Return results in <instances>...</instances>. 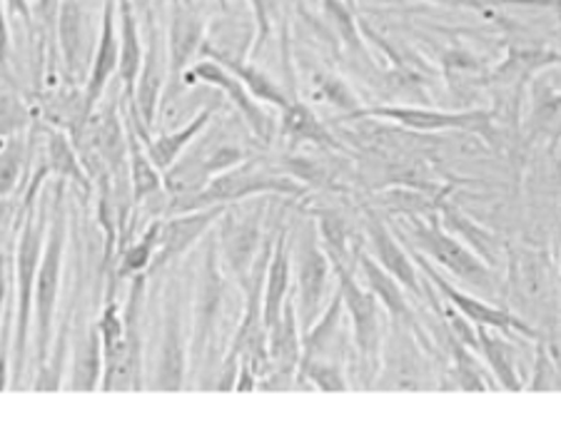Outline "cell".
<instances>
[{"mask_svg": "<svg viewBox=\"0 0 561 428\" xmlns=\"http://www.w3.org/2000/svg\"><path fill=\"white\" fill-rule=\"evenodd\" d=\"M115 3L117 33H121V68H117V80H121L123 85V100L130 103L145 56V38L140 33L138 3H135V0H115Z\"/></svg>", "mask_w": 561, "mask_h": 428, "instance_id": "cell-25", "label": "cell"}, {"mask_svg": "<svg viewBox=\"0 0 561 428\" xmlns=\"http://www.w3.org/2000/svg\"><path fill=\"white\" fill-rule=\"evenodd\" d=\"M367 242L369 257H373L387 275H392L400 285L414 297L430 294V281L422 277V271L414 262L412 252L404 250V242L389 230L382 217L369 212L367 215Z\"/></svg>", "mask_w": 561, "mask_h": 428, "instance_id": "cell-18", "label": "cell"}, {"mask_svg": "<svg viewBox=\"0 0 561 428\" xmlns=\"http://www.w3.org/2000/svg\"><path fill=\"white\" fill-rule=\"evenodd\" d=\"M70 244V215L66 207V185L56 187L48 215V232H45L43 257L35 277L33 291V351L35 367L48 357L53 336L58 329V302L62 289V271H66Z\"/></svg>", "mask_w": 561, "mask_h": 428, "instance_id": "cell-2", "label": "cell"}, {"mask_svg": "<svg viewBox=\"0 0 561 428\" xmlns=\"http://www.w3.org/2000/svg\"><path fill=\"white\" fill-rule=\"evenodd\" d=\"M215 105H207L203 107L201 113H195L183 127H175V130H165V132H142V130H135L140 135V140L145 144V152H148V158L152 160V165H156L162 175L175 165L178 160H183V154L187 152L190 144L195 142V138H201V135L210 127V123L215 120Z\"/></svg>", "mask_w": 561, "mask_h": 428, "instance_id": "cell-21", "label": "cell"}, {"mask_svg": "<svg viewBox=\"0 0 561 428\" xmlns=\"http://www.w3.org/2000/svg\"><path fill=\"white\" fill-rule=\"evenodd\" d=\"M35 162L45 170L48 180H58L60 185L76 187L85 197L93 195L95 185L83 162V154H80L76 140L60 127L43 125V150Z\"/></svg>", "mask_w": 561, "mask_h": 428, "instance_id": "cell-19", "label": "cell"}, {"mask_svg": "<svg viewBox=\"0 0 561 428\" xmlns=\"http://www.w3.org/2000/svg\"><path fill=\"white\" fill-rule=\"evenodd\" d=\"M445 8H467V11H486V8H559L561 0H430Z\"/></svg>", "mask_w": 561, "mask_h": 428, "instance_id": "cell-33", "label": "cell"}, {"mask_svg": "<svg viewBox=\"0 0 561 428\" xmlns=\"http://www.w3.org/2000/svg\"><path fill=\"white\" fill-rule=\"evenodd\" d=\"M293 252V302L297 312L300 329L307 332L317 322V316L324 312L330 302V277L332 262L324 252L317 224H305V230L297 236V242L289 240Z\"/></svg>", "mask_w": 561, "mask_h": 428, "instance_id": "cell-8", "label": "cell"}, {"mask_svg": "<svg viewBox=\"0 0 561 428\" xmlns=\"http://www.w3.org/2000/svg\"><path fill=\"white\" fill-rule=\"evenodd\" d=\"M228 309V275H225L220 257H217L215 240L207 244L201 269L195 279L193 299V326H190V367L205 363L207 354L213 351L220 324L225 322Z\"/></svg>", "mask_w": 561, "mask_h": 428, "instance_id": "cell-10", "label": "cell"}, {"mask_svg": "<svg viewBox=\"0 0 561 428\" xmlns=\"http://www.w3.org/2000/svg\"><path fill=\"white\" fill-rule=\"evenodd\" d=\"M207 35V18L193 0H173L165 33L168 48V88L162 105L180 95V80L185 70L201 58Z\"/></svg>", "mask_w": 561, "mask_h": 428, "instance_id": "cell-14", "label": "cell"}, {"mask_svg": "<svg viewBox=\"0 0 561 428\" xmlns=\"http://www.w3.org/2000/svg\"><path fill=\"white\" fill-rule=\"evenodd\" d=\"M8 15L21 18L25 25H33V3L31 0H5Z\"/></svg>", "mask_w": 561, "mask_h": 428, "instance_id": "cell-36", "label": "cell"}, {"mask_svg": "<svg viewBox=\"0 0 561 428\" xmlns=\"http://www.w3.org/2000/svg\"><path fill=\"white\" fill-rule=\"evenodd\" d=\"M31 144L33 140L25 132L0 140V197L23 195L33 165Z\"/></svg>", "mask_w": 561, "mask_h": 428, "instance_id": "cell-30", "label": "cell"}, {"mask_svg": "<svg viewBox=\"0 0 561 428\" xmlns=\"http://www.w3.org/2000/svg\"><path fill=\"white\" fill-rule=\"evenodd\" d=\"M203 56L213 58V60L220 62V66L228 68V70L232 72V76L238 78L240 83L250 90L252 97H257L262 105L277 107V111H285V107L289 105V100H293V97H289V95L285 93L283 85H279L277 80H275L273 76H270V72H267L265 68L255 66V62L248 60V58L230 56V53H225V50H213L210 43L203 45L201 58H203Z\"/></svg>", "mask_w": 561, "mask_h": 428, "instance_id": "cell-26", "label": "cell"}, {"mask_svg": "<svg viewBox=\"0 0 561 428\" xmlns=\"http://www.w3.org/2000/svg\"><path fill=\"white\" fill-rule=\"evenodd\" d=\"M158 326L150 361H145V389L183 391L190 373V334L175 291H170L162 302Z\"/></svg>", "mask_w": 561, "mask_h": 428, "instance_id": "cell-9", "label": "cell"}, {"mask_svg": "<svg viewBox=\"0 0 561 428\" xmlns=\"http://www.w3.org/2000/svg\"><path fill=\"white\" fill-rule=\"evenodd\" d=\"M11 25H8V8L5 0H0V70L11 72Z\"/></svg>", "mask_w": 561, "mask_h": 428, "instance_id": "cell-35", "label": "cell"}, {"mask_svg": "<svg viewBox=\"0 0 561 428\" xmlns=\"http://www.w3.org/2000/svg\"><path fill=\"white\" fill-rule=\"evenodd\" d=\"M128 125V182H130V197L133 209H140L150 203L152 197L165 193V175L152 165V160L145 152V144L135 127Z\"/></svg>", "mask_w": 561, "mask_h": 428, "instance_id": "cell-29", "label": "cell"}, {"mask_svg": "<svg viewBox=\"0 0 561 428\" xmlns=\"http://www.w3.org/2000/svg\"><path fill=\"white\" fill-rule=\"evenodd\" d=\"M289 294H293V252H289V230L279 224L262 279V319L267 329L283 314Z\"/></svg>", "mask_w": 561, "mask_h": 428, "instance_id": "cell-20", "label": "cell"}, {"mask_svg": "<svg viewBox=\"0 0 561 428\" xmlns=\"http://www.w3.org/2000/svg\"><path fill=\"white\" fill-rule=\"evenodd\" d=\"M33 120V107L25 103L15 80L11 78V72L0 70V140L28 132Z\"/></svg>", "mask_w": 561, "mask_h": 428, "instance_id": "cell-31", "label": "cell"}, {"mask_svg": "<svg viewBox=\"0 0 561 428\" xmlns=\"http://www.w3.org/2000/svg\"><path fill=\"white\" fill-rule=\"evenodd\" d=\"M397 236L404 244H410L412 252L432 262L437 269H445L447 275L459 279L461 285L492 291L494 271L490 262L469 250L459 236L447 232L445 227H439L437 222L407 220Z\"/></svg>", "mask_w": 561, "mask_h": 428, "instance_id": "cell-6", "label": "cell"}, {"mask_svg": "<svg viewBox=\"0 0 561 428\" xmlns=\"http://www.w3.org/2000/svg\"><path fill=\"white\" fill-rule=\"evenodd\" d=\"M412 257H414V262H417L422 277L432 285L434 294H439L442 299H445L447 306L455 309V312L461 319H467L472 326H490V329L502 332L510 336V339H531V342L539 339V332L534 329L529 322H524L522 316L512 314L510 309L494 306L490 302H484V299H479L474 294H469V291L455 287L451 281H447L439 275V269L434 267L432 262L420 257L417 252H412Z\"/></svg>", "mask_w": 561, "mask_h": 428, "instance_id": "cell-13", "label": "cell"}, {"mask_svg": "<svg viewBox=\"0 0 561 428\" xmlns=\"http://www.w3.org/2000/svg\"><path fill=\"white\" fill-rule=\"evenodd\" d=\"M477 336V354H482L486 369L492 371L494 384H500L504 391H522L524 381L519 379L517 361H514V351L510 346V336L490 329V326H474Z\"/></svg>", "mask_w": 561, "mask_h": 428, "instance_id": "cell-28", "label": "cell"}, {"mask_svg": "<svg viewBox=\"0 0 561 428\" xmlns=\"http://www.w3.org/2000/svg\"><path fill=\"white\" fill-rule=\"evenodd\" d=\"M21 220H23L21 195L0 197V252H3L5 247H11V244L15 242Z\"/></svg>", "mask_w": 561, "mask_h": 428, "instance_id": "cell-32", "label": "cell"}, {"mask_svg": "<svg viewBox=\"0 0 561 428\" xmlns=\"http://www.w3.org/2000/svg\"><path fill=\"white\" fill-rule=\"evenodd\" d=\"M357 267L362 271V277H365V285L369 287V291H373V294L379 299V304L385 306L387 316L400 326H407L410 332L422 336V329L417 326V314H414V309L410 304V299H407L404 287L400 281H397L392 275H387V271L379 267L367 252H357Z\"/></svg>", "mask_w": 561, "mask_h": 428, "instance_id": "cell-23", "label": "cell"}, {"mask_svg": "<svg viewBox=\"0 0 561 428\" xmlns=\"http://www.w3.org/2000/svg\"><path fill=\"white\" fill-rule=\"evenodd\" d=\"M557 384H559V379H557L554 359L549 357L547 346L537 339V363H534V377L529 384H524V389L547 391V389H559Z\"/></svg>", "mask_w": 561, "mask_h": 428, "instance_id": "cell-34", "label": "cell"}, {"mask_svg": "<svg viewBox=\"0 0 561 428\" xmlns=\"http://www.w3.org/2000/svg\"><path fill=\"white\" fill-rule=\"evenodd\" d=\"M554 66H561V53L551 48H510V56L496 66L490 83L517 100L537 72Z\"/></svg>", "mask_w": 561, "mask_h": 428, "instance_id": "cell-24", "label": "cell"}, {"mask_svg": "<svg viewBox=\"0 0 561 428\" xmlns=\"http://www.w3.org/2000/svg\"><path fill=\"white\" fill-rule=\"evenodd\" d=\"M355 267L357 264H332V271L337 277V291L352 326L362 389H367L375 384L379 367H382L387 312L369 287L359 285Z\"/></svg>", "mask_w": 561, "mask_h": 428, "instance_id": "cell-5", "label": "cell"}, {"mask_svg": "<svg viewBox=\"0 0 561 428\" xmlns=\"http://www.w3.org/2000/svg\"><path fill=\"white\" fill-rule=\"evenodd\" d=\"M145 8V25H148V38H145V56L140 66L138 83H135V93L130 103H125V111L138 117V120L152 130L156 127L158 115L162 111V97H165L168 88V48L165 38L156 23L150 3Z\"/></svg>", "mask_w": 561, "mask_h": 428, "instance_id": "cell-15", "label": "cell"}, {"mask_svg": "<svg viewBox=\"0 0 561 428\" xmlns=\"http://www.w3.org/2000/svg\"><path fill=\"white\" fill-rule=\"evenodd\" d=\"M262 220H265V207L238 203L225 209L213 230L217 257H220L225 275L238 279L240 287H245L252 264L257 262L262 244H265V236H262L265 222Z\"/></svg>", "mask_w": 561, "mask_h": 428, "instance_id": "cell-11", "label": "cell"}, {"mask_svg": "<svg viewBox=\"0 0 561 428\" xmlns=\"http://www.w3.org/2000/svg\"><path fill=\"white\" fill-rule=\"evenodd\" d=\"M277 135L285 138L289 148H302V144H314V148L322 150L342 148L320 117L314 115L312 107L302 103V100H289L285 111H279Z\"/></svg>", "mask_w": 561, "mask_h": 428, "instance_id": "cell-27", "label": "cell"}, {"mask_svg": "<svg viewBox=\"0 0 561 428\" xmlns=\"http://www.w3.org/2000/svg\"><path fill=\"white\" fill-rule=\"evenodd\" d=\"M295 384H312L320 391H350L345 304L334 289L324 312L302 332V357Z\"/></svg>", "mask_w": 561, "mask_h": 428, "instance_id": "cell-4", "label": "cell"}, {"mask_svg": "<svg viewBox=\"0 0 561 428\" xmlns=\"http://www.w3.org/2000/svg\"><path fill=\"white\" fill-rule=\"evenodd\" d=\"M103 349L95 322L83 324V332L70 336V354L62 389L66 391H101Z\"/></svg>", "mask_w": 561, "mask_h": 428, "instance_id": "cell-22", "label": "cell"}, {"mask_svg": "<svg viewBox=\"0 0 561 428\" xmlns=\"http://www.w3.org/2000/svg\"><path fill=\"white\" fill-rule=\"evenodd\" d=\"M307 193L305 182L287 175L270 162L248 158L240 165L220 172L205 182L201 189L190 195L170 197L162 215L190 212V209H205L217 205L250 203L257 197H302Z\"/></svg>", "mask_w": 561, "mask_h": 428, "instance_id": "cell-3", "label": "cell"}, {"mask_svg": "<svg viewBox=\"0 0 561 428\" xmlns=\"http://www.w3.org/2000/svg\"><path fill=\"white\" fill-rule=\"evenodd\" d=\"M117 68H121V33H117V3L115 0H105L101 28H98V38L93 50L88 58V72L83 80V100L85 111L93 113L98 105L103 103V95L111 80L117 78Z\"/></svg>", "mask_w": 561, "mask_h": 428, "instance_id": "cell-17", "label": "cell"}, {"mask_svg": "<svg viewBox=\"0 0 561 428\" xmlns=\"http://www.w3.org/2000/svg\"><path fill=\"white\" fill-rule=\"evenodd\" d=\"M197 85L213 88L217 93H222L257 142L270 144L277 138V120L270 115L267 105H262L257 97H252L250 90L217 60L203 56L185 70L183 80H180V90Z\"/></svg>", "mask_w": 561, "mask_h": 428, "instance_id": "cell-12", "label": "cell"}, {"mask_svg": "<svg viewBox=\"0 0 561 428\" xmlns=\"http://www.w3.org/2000/svg\"><path fill=\"white\" fill-rule=\"evenodd\" d=\"M230 205H217L205 209H190V212L162 215V234L156 262L150 267V277L162 275L183 262L207 234H213L217 220Z\"/></svg>", "mask_w": 561, "mask_h": 428, "instance_id": "cell-16", "label": "cell"}, {"mask_svg": "<svg viewBox=\"0 0 561 428\" xmlns=\"http://www.w3.org/2000/svg\"><path fill=\"white\" fill-rule=\"evenodd\" d=\"M43 189H23V220L13 242V336H11V389L21 384L33 346V291L38 277L50 203L41 199Z\"/></svg>", "mask_w": 561, "mask_h": 428, "instance_id": "cell-1", "label": "cell"}, {"mask_svg": "<svg viewBox=\"0 0 561 428\" xmlns=\"http://www.w3.org/2000/svg\"><path fill=\"white\" fill-rule=\"evenodd\" d=\"M357 120H385L412 132H467L479 135L486 142H492L496 132L490 111H437V107L417 105H359L352 113L340 115V123Z\"/></svg>", "mask_w": 561, "mask_h": 428, "instance_id": "cell-7", "label": "cell"}]
</instances>
